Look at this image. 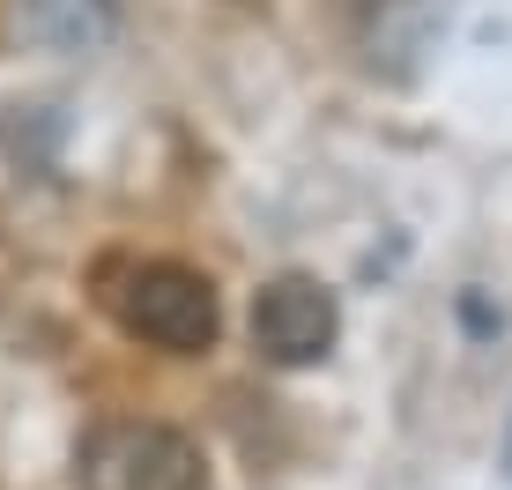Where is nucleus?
Wrapping results in <instances>:
<instances>
[{"instance_id": "3", "label": "nucleus", "mask_w": 512, "mask_h": 490, "mask_svg": "<svg viewBox=\"0 0 512 490\" xmlns=\"http://www.w3.org/2000/svg\"><path fill=\"white\" fill-rule=\"evenodd\" d=\"M334 290H320L312 275H275L268 290L253 297V349L268 364H320L334 349Z\"/></svg>"}, {"instance_id": "2", "label": "nucleus", "mask_w": 512, "mask_h": 490, "mask_svg": "<svg viewBox=\"0 0 512 490\" xmlns=\"http://www.w3.org/2000/svg\"><path fill=\"white\" fill-rule=\"evenodd\" d=\"M75 483L82 490H208V468L186 431L149 424V416H112L82 439Z\"/></svg>"}, {"instance_id": "1", "label": "nucleus", "mask_w": 512, "mask_h": 490, "mask_svg": "<svg viewBox=\"0 0 512 490\" xmlns=\"http://www.w3.org/2000/svg\"><path fill=\"white\" fill-rule=\"evenodd\" d=\"M97 297L134 342L171 349V357H201L223 327L216 283L201 268H186V260H104Z\"/></svg>"}, {"instance_id": "4", "label": "nucleus", "mask_w": 512, "mask_h": 490, "mask_svg": "<svg viewBox=\"0 0 512 490\" xmlns=\"http://www.w3.org/2000/svg\"><path fill=\"white\" fill-rule=\"evenodd\" d=\"M30 30L60 52H82L112 30V0H30Z\"/></svg>"}]
</instances>
